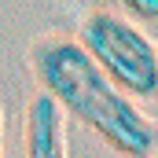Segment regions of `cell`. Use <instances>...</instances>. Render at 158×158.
Returning a JSON list of instances; mask_svg holds the SVG:
<instances>
[{
    "mask_svg": "<svg viewBox=\"0 0 158 158\" xmlns=\"http://www.w3.org/2000/svg\"><path fill=\"white\" fill-rule=\"evenodd\" d=\"M26 158H70L66 114L48 92H37L26 110Z\"/></svg>",
    "mask_w": 158,
    "mask_h": 158,
    "instance_id": "3957f363",
    "label": "cell"
},
{
    "mask_svg": "<svg viewBox=\"0 0 158 158\" xmlns=\"http://www.w3.org/2000/svg\"><path fill=\"white\" fill-rule=\"evenodd\" d=\"M77 44L125 96H158V44L129 19L114 11H92L81 22Z\"/></svg>",
    "mask_w": 158,
    "mask_h": 158,
    "instance_id": "7a4b0ae2",
    "label": "cell"
},
{
    "mask_svg": "<svg viewBox=\"0 0 158 158\" xmlns=\"http://www.w3.org/2000/svg\"><path fill=\"white\" fill-rule=\"evenodd\" d=\"M136 19H147V22H158V0H121Z\"/></svg>",
    "mask_w": 158,
    "mask_h": 158,
    "instance_id": "277c9868",
    "label": "cell"
},
{
    "mask_svg": "<svg viewBox=\"0 0 158 158\" xmlns=\"http://www.w3.org/2000/svg\"><path fill=\"white\" fill-rule=\"evenodd\" d=\"M143 158H151V155H143Z\"/></svg>",
    "mask_w": 158,
    "mask_h": 158,
    "instance_id": "8992f818",
    "label": "cell"
},
{
    "mask_svg": "<svg viewBox=\"0 0 158 158\" xmlns=\"http://www.w3.org/2000/svg\"><path fill=\"white\" fill-rule=\"evenodd\" d=\"M33 70H37L40 92H48L63 114L85 121L99 140H107L125 158L155 155L158 125L136 103L107 77L92 55L70 37H48L33 48Z\"/></svg>",
    "mask_w": 158,
    "mask_h": 158,
    "instance_id": "6da1fadb",
    "label": "cell"
},
{
    "mask_svg": "<svg viewBox=\"0 0 158 158\" xmlns=\"http://www.w3.org/2000/svg\"><path fill=\"white\" fill-rule=\"evenodd\" d=\"M0 140H4V132H0ZM0 158H4V143H0Z\"/></svg>",
    "mask_w": 158,
    "mask_h": 158,
    "instance_id": "5b68a950",
    "label": "cell"
}]
</instances>
